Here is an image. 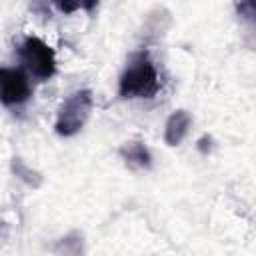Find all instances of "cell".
I'll list each match as a JSON object with an SVG mask.
<instances>
[{"label": "cell", "mask_w": 256, "mask_h": 256, "mask_svg": "<svg viewBox=\"0 0 256 256\" xmlns=\"http://www.w3.org/2000/svg\"><path fill=\"white\" fill-rule=\"evenodd\" d=\"M30 96L32 86L24 68H0V102L4 106H22Z\"/></svg>", "instance_id": "obj_4"}, {"label": "cell", "mask_w": 256, "mask_h": 256, "mask_svg": "<svg viewBox=\"0 0 256 256\" xmlns=\"http://www.w3.org/2000/svg\"><path fill=\"white\" fill-rule=\"evenodd\" d=\"M160 90V76L148 54L138 52L130 58L128 66L118 80L120 98H152Z\"/></svg>", "instance_id": "obj_1"}, {"label": "cell", "mask_w": 256, "mask_h": 256, "mask_svg": "<svg viewBox=\"0 0 256 256\" xmlns=\"http://www.w3.org/2000/svg\"><path fill=\"white\" fill-rule=\"evenodd\" d=\"M54 4H56V8H58L62 14H72V12L80 10L78 0H54Z\"/></svg>", "instance_id": "obj_9"}, {"label": "cell", "mask_w": 256, "mask_h": 256, "mask_svg": "<svg viewBox=\"0 0 256 256\" xmlns=\"http://www.w3.org/2000/svg\"><path fill=\"white\" fill-rule=\"evenodd\" d=\"M92 110V92L90 90H76L72 92L60 106L54 130L60 136H74L78 134Z\"/></svg>", "instance_id": "obj_3"}, {"label": "cell", "mask_w": 256, "mask_h": 256, "mask_svg": "<svg viewBox=\"0 0 256 256\" xmlns=\"http://www.w3.org/2000/svg\"><path fill=\"white\" fill-rule=\"evenodd\" d=\"M118 154L124 160V164L128 168H132V170H148L152 166V154H150V150L142 142H138V140L124 142L118 148Z\"/></svg>", "instance_id": "obj_5"}, {"label": "cell", "mask_w": 256, "mask_h": 256, "mask_svg": "<svg viewBox=\"0 0 256 256\" xmlns=\"http://www.w3.org/2000/svg\"><path fill=\"white\" fill-rule=\"evenodd\" d=\"M98 2H100V0H78L80 8H82V10H86V12H92V10H96Z\"/></svg>", "instance_id": "obj_10"}, {"label": "cell", "mask_w": 256, "mask_h": 256, "mask_svg": "<svg viewBox=\"0 0 256 256\" xmlns=\"http://www.w3.org/2000/svg\"><path fill=\"white\" fill-rule=\"evenodd\" d=\"M190 126H192V116L186 110L172 112L166 120V126H164V142L168 146H178L186 138Z\"/></svg>", "instance_id": "obj_6"}, {"label": "cell", "mask_w": 256, "mask_h": 256, "mask_svg": "<svg viewBox=\"0 0 256 256\" xmlns=\"http://www.w3.org/2000/svg\"><path fill=\"white\" fill-rule=\"evenodd\" d=\"M12 172H14L16 178H20L22 182H26V184L32 186V188H38V186L42 184V176H40V172L32 170L22 158H12Z\"/></svg>", "instance_id": "obj_7"}, {"label": "cell", "mask_w": 256, "mask_h": 256, "mask_svg": "<svg viewBox=\"0 0 256 256\" xmlns=\"http://www.w3.org/2000/svg\"><path fill=\"white\" fill-rule=\"evenodd\" d=\"M238 12H240V16L244 20L252 22L254 16H256V4H254V0H240L238 2Z\"/></svg>", "instance_id": "obj_8"}, {"label": "cell", "mask_w": 256, "mask_h": 256, "mask_svg": "<svg viewBox=\"0 0 256 256\" xmlns=\"http://www.w3.org/2000/svg\"><path fill=\"white\" fill-rule=\"evenodd\" d=\"M18 56L24 70L38 80H48L56 74V54L38 36H26L18 48Z\"/></svg>", "instance_id": "obj_2"}]
</instances>
